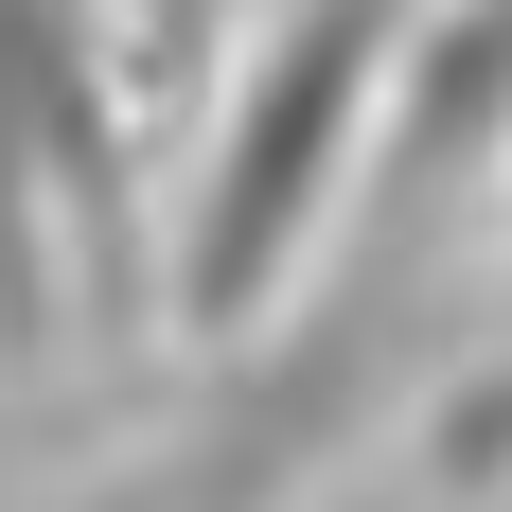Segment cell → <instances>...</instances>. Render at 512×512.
<instances>
[{
    "label": "cell",
    "mask_w": 512,
    "mask_h": 512,
    "mask_svg": "<svg viewBox=\"0 0 512 512\" xmlns=\"http://www.w3.org/2000/svg\"><path fill=\"white\" fill-rule=\"evenodd\" d=\"M354 248V283L336 301H283L248 336V354H212L195 424H159L142 460L106 477L89 512H301L318 477L371 442V407L424 371V301H442V248H389V230H336Z\"/></svg>",
    "instance_id": "cell-2"
},
{
    "label": "cell",
    "mask_w": 512,
    "mask_h": 512,
    "mask_svg": "<svg viewBox=\"0 0 512 512\" xmlns=\"http://www.w3.org/2000/svg\"><path fill=\"white\" fill-rule=\"evenodd\" d=\"M495 177H512V0H407V53H389V124H371L354 230L442 248Z\"/></svg>",
    "instance_id": "cell-3"
},
{
    "label": "cell",
    "mask_w": 512,
    "mask_h": 512,
    "mask_svg": "<svg viewBox=\"0 0 512 512\" xmlns=\"http://www.w3.org/2000/svg\"><path fill=\"white\" fill-rule=\"evenodd\" d=\"M389 53H407V0H283V18H248V53L195 106V142L159 159V283H142V318H177L195 354H248L265 318L318 283V248L371 195Z\"/></svg>",
    "instance_id": "cell-1"
},
{
    "label": "cell",
    "mask_w": 512,
    "mask_h": 512,
    "mask_svg": "<svg viewBox=\"0 0 512 512\" xmlns=\"http://www.w3.org/2000/svg\"><path fill=\"white\" fill-rule=\"evenodd\" d=\"M212 18H230V0H124V53H142V89H195Z\"/></svg>",
    "instance_id": "cell-4"
}]
</instances>
